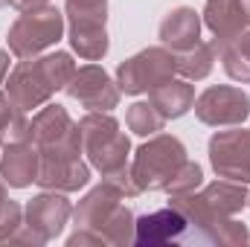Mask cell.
Returning <instances> with one entry per match:
<instances>
[{"label":"cell","instance_id":"obj_1","mask_svg":"<svg viewBox=\"0 0 250 247\" xmlns=\"http://www.w3.org/2000/svg\"><path fill=\"white\" fill-rule=\"evenodd\" d=\"M123 192L111 181L102 178V184L93 186L82 201L79 206L73 209V218H76V227L82 230H93L105 239V245H131L134 242V212L123 204Z\"/></svg>","mask_w":250,"mask_h":247},{"label":"cell","instance_id":"obj_2","mask_svg":"<svg viewBox=\"0 0 250 247\" xmlns=\"http://www.w3.org/2000/svg\"><path fill=\"white\" fill-rule=\"evenodd\" d=\"M82 131V154H87L90 169H96L102 178L117 175L128 166L131 140L120 131V123L108 111H90L79 120Z\"/></svg>","mask_w":250,"mask_h":247},{"label":"cell","instance_id":"obj_3","mask_svg":"<svg viewBox=\"0 0 250 247\" xmlns=\"http://www.w3.org/2000/svg\"><path fill=\"white\" fill-rule=\"evenodd\" d=\"M187 160V148L172 134H154L146 140L131 163V178L140 192H166L172 178Z\"/></svg>","mask_w":250,"mask_h":247},{"label":"cell","instance_id":"obj_4","mask_svg":"<svg viewBox=\"0 0 250 247\" xmlns=\"http://www.w3.org/2000/svg\"><path fill=\"white\" fill-rule=\"evenodd\" d=\"M64 18H67V38L73 53H79L84 62H102L108 56V0H64Z\"/></svg>","mask_w":250,"mask_h":247},{"label":"cell","instance_id":"obj_5","mask_svg":"<svg viewBox=\"0 0 250 247\" xmlns=\"http://www.w3.org/2000/svg\"><path fill=\"white\" fill-rule=\"evenodd\" d=\"M64 12L56 6L21 12V18L9 26V53L18 59H35L38 53L56 47L64 35Z\"/></svg>","mask_w":250,"mask_h":247},{"label":"cell","instance_id":"obj_6","mask_svg":"<svg viewBox=\"0 0 250 247\" xmlns=\"http://www.w3.org/2000/svg\"><path fill=\"white\" fill-rule=\"evenodd\" d=\"M175 73H178V62L169 47H148L117 67V87L120 93L128 96L151 93L154 87L172 82Z\"/></svg>","mask_w":250,"mask_h":247},{"label":"cell","instance_id":"obj_7","mask_svg":"<svg viewBox=\"0 0 250 247\" xmlns=\"http://www.w3.org/2000/svg\"><path fill=\"white\" fill-rule=\"evenodd\" d=\"M29 140L38 154H82V131L67 108L47 102L29 123Z\"/></svg>","mask_w":250,"mask_h":247},{"label":"cell","instance_id":"obj_8","mask_svg":"<svg viewBox=\"0 0 250 247\" xmlns=\"http://www.w3.org/2000/svg\"><path fill=\"white\" fill-rule=\"evenodd\" d=\"M195 117L209 128H236L250 117V96L242 87L218 84L195 96Z\"/></svg>","mask_w":250,"mask_h":247},{"label":"cell","instance_id":"obj_9","mask_svg":"<svg viewBox=\"0 0 250 247\" xmlns=\"http://www.w3.org/2000/svg\"><path fill=\"white\" fill-rule=\"evenodd\" d=\"M209 163L218 178L250 184V131H218L209 140Z\"/></svg>","mask_w":250,"mask_h":247},{"label":"cell","instance_id":"obj_10","mask_svg":"<svg viewBox=\"0 0 250 247\" xmlns=\"http://www.w3.org/2000/svg\"><path fill=\"white\" fill-rule=\"evenodd\" d=\"M64 90L70 93V99H76L87 111H114L120 105V87L99 64L76 67V73Z\"/></svg>","mask_w":250,"mask_h":247},{"label":"cell","instance_id":"obj_11","mask_svg":"<svg viewBox=\"0 0 250 247\" xmlns=\"http://www.w3.org/2000/svg\"><path fill=\"white\" fill-rule=\"evenodd\" d=\"M6 93H9V99L21 111L44 108L56 96V90L47 82V76H44L38 59H21V62L15 64V70L6 76Z\"/></svg>","mask_w":250,"mask_h":247},{"label":"cell","instance_id":"obj_12","mask_svg":"<svg viewBox=\"0 0 250 247\" xmlns=\"http://www.w3.org/2000/svg\"><path fill=\"white\" fill-rule=\"evenodd\" d=\"M23 224L32 230V233H38L41 239H44V245L47 242H53V239H59L64 233V227H67V221H70V215H73V204L64 198V192H53V189H44L41 195H35L26 206H23Z\"/></svg>","mask_w":250,"mask_h":247},{"label":"cell","instance_id":"obj_13","mask_svg":"<svg viewBox=\"0 0 250 247\" xmlns=\"http://www.w3.org/2000/svg\"><path fill=\"white\" fill-rule=\"evenodd\" d=\"M38 178L35 184L53 192H79L90 184V163L82 160V154H38Z\"/></svg>","mask_w":250,"mask_h":247},{"label":"cell","instance_id":"obj_14","mask_svg":"<svg viewBox=\"0 0 250 247\" xmlns=\"http://www.w3.org/2000/svg\"><path fill=\"white\" fill-rule=\"evenodd\" d=\"M134 242L143 247H160V245H184L192 242L189 221L169 204L166 209H157L151 215H143L134 221Z\"/></svg>","mask_w":250,"mask_h":247},{"label":"cell","instance_id":"obj_15","mask_svg":"<svg viewBox=\"0 0 250 247\" xmlns=\"http://www.w3.org/2000/svg\"><path fill=\"white\" fill-rule=\"evenodd\" d=\"M204 23L215 35V50L250 29V0H207Z\"/></svg>","mask_w":250,"mask_h":247},{"label":"cell","instance_id":"obj_16","mask_svg":"<svg viewBox=\"0 0 250 247\" xmlns=\"http://www.w3.org/2000/svg\"><path fill=\"white\" fill-rule=\"evenodd\" d=\"M38 148L32 140H15L3 145V157H0V178L12 189H26L35 184L38 178Z\"/></svg>","mask_w":250,"mask_h":247},{"label":"cell","instance_id":"obj_17","mask_svg":"<svg viewBox=\"0 0 250 247\" xmlns=\"http://www.w3.org/2000/svg\"><path fill=\"white\" fill-rule=\"evenodd\" d=\"M157 35L163 47H169L172 53H184L201 41V15L192 6H178L160 21Z\"/></svg>","mask_w":250,"mask_h":247},{"label":"cell","instance_id":"obj_18","mask_svg":"<svg viewBox=\"0 0 250 247\" xmlns=\"http://www.w3.org/2000/svg\"><path fill=\"white\" fill-rule=\"evenodd\" d=\"M201 198H204V204H207V209L212 212V218H236L245 206H248V184H236V181H227V178H221V181H215V184L204 186L201 192H198Z\"/></svg>","mask_w":250,"mask_h":247},{"label":"cell","instance_id":"obj_19","mask_svg":"<svg viewBox=\"0 0 250 247\" xmlns=\"http://www.w3.org/2000/svg\"><path fill=\"white\" fill-rule=\"evenodd\" d=\"M148 102L154 105V111L163 120H181L195 105V87L189 84V79H172V82L154 87L148 93Z\"/></svg>","mask_w":250,"mask_h":247},{"label":"cell","instance_id":"obj_20","mask_svg":"<svg viewBox=\"0 0 250 247\" xmlns=\"http://www.w3.org/2000/svg\"><path fill=\"white\" fill-rule=\"evenodd\" d=\"M218 53H221V67H224V73H227L233 82H242V84L250 82V29L242 32L239 38L221 44Z\"/></svg>","mask_w":250,"mask_h":247},{"label":"cell","instance_id":"obj_21","mask_svg":"<svg viewBox=\"0 0 250 247\" xmlns=\"http://www.w3.org/2000/svg\"><path fill=\"white\" fill-rule=\"evenodd\" d=\"M175 62H178V73L189 79V82H201L212 73V64H215V44H207V41H198L195 47H189L184 53H175Z\"/></svg>","mask_w":250,"mask_h":247},{"label":"cell","instance_id":"obj_22","mask_svg":"<svg viewBox=\"0 0 250 247\" xmlns=\"http://www.w3.org/2000/svg\"><path fill=\"white\" fill-rule=\"evenodd\" d=\"M15 140H29L26 111H21L9 99V93H0V145L15 143Z\"/></svg>","mask_w":250,"mask_h":247},{"label":"cell","instance_id":"obj_23","mask_svg":"<svg viewBox=\"0 0 250 247\" xmlns=\"http://www.w3.org/2000/svg\"><path fill=\"white\" fill-rule=\"evenodd\" d=\"M125 123H128V128H131L137 137H154V134L163 131V123H166V120L154 111L151 102H134V105L128 108V114H125Z\"/></svg>","mask_w":250,"mask_h":247},{"label":"cell","instance_id":"obj_24","mask_svg":"<svg viewBox=\"0 0 250 247\" xmlns=\"http://www.w3.org/2000/svg\"><path fill=\"white\" fill-rule=\"evenodd\" d=\"M38 64H41V70H44V76H47V82L53 84L56 93L70 84V79L76 73V62H73L70 53H47V56L38 59Z\"/></svg>","mask_w":250,"mask_h":247},{"label":"cell","instance_id":"obj_25","mask_svg":"<svg viewBox=\"0 0 250 247\" xmlns=\"http://www.w3.org/2000/svg\"><path fill=\"white\" fill-rule=\"evenodd\" d=\"M204 184V169L195 163V160H184V166L178 169V175L172 178V184H169V195H189V192H198Z\"/></svg>","mask_w":250,"mask_h":247},{"label":"cell","instance_id":"obj_26","mask_svg":"<svg viewBox=\"0 0 250 247\" xmlns=\"http://www.w3.org/2000/svg\"><path fill=\"white\" fill-rule=\"evenodd\" d=\"M21 227H23V209H21L18 201L9 198L6 206H3V212H0V242H9Z\"/></svg>","mask_w":250,"mask_h":247},{"label":"cell","instance_id":"obj_27","mask_svg":"<svg viewBox=\"0 0 250 247\" xmlns=\"http://www.w3.org/2000/svg\"><path fill=\"white\" fill-rule=\"evenodd\" d=\"M84 245H105V239H102L99 233H93V230L76 227V233L67 239V247H84Z\"/></svg>","mask_w":250,"mask_h":247},{"label":"cell","instance_id":"obj_28","mask_svg":"<svg viewBox=\"0 0 250 247\" xmlns=\"http://www.w3.org/2000/svg\"><path fill=\"white\" fill-rule=\"evenodd\" d=\"M12 6H15L18 12H32V9H44V6H50V0H12Z\"/></svg>","mask_w":250,"mask_h":247},{"label":"cell","instance_id":"obj_29","mask_svg":"<svg viewBox=\"0 0 250 247\" xmlns=\"http://www.w3.org/2000/svg\"><path fill=\"white\" fill-rule=\"evenodd\" d=\"M9 76V50H0V84Z\"/></svg>","mask_w":250,"mask_h":247},{"label":"cell","instance_id":"obj_30","mask_svg":"<svg viewBox=\"0 0 250 247\" xmlns=\"http://www.w3.org/2000/svg\"><path fill=\"white\" fill-rule=\"evenodd\" d=\"M6 201H9V195H6V181L0 178V212H3V206H6Z\"/></svg>","mask_w":250,"mask_h":247},{"label":"cell","instance_id":"obj_31","mask_svg":"<svg viewBox=\"0 0 250 247\" xmlns=\"http://www.w3.org/2000/svg\"><path fill=\"white\" fill-rule=\"evenodd\" d=\"M6 3H12V0H0V9H3V6H6Z\"/></svg>","mask_w":250,"mask_h":247},{"label":"cell","instance_id":"obj_32","mask_svg":"<svg viewBox=\"0 0 250 247\" xmlns=\"http://www.w3.org/2000/svg\"><path fill=\"white\" fill-rule=\"evenodd\" d=\"M248 206H250V195H248Z\"/></svg>","mask_w":250,"mask_h":247}]
</instances>
